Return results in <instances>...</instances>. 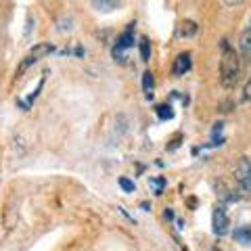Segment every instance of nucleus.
<instances>
[{
  "label": "nucleus",
  "instance_id": "16",
  "mask_svg": "<svg viewBox=\"0 0 251 251\" xmlns=\"http://www.w3.org/2000/svg\"><path fill=\"white\" fill-rule=\"evenodd\" d=\"M151 184L155 186V195H161V188H163V178H155V180H151Z\"/></svg>",
  "mask_w": 251,
  "mask_h": 251
},
{
  "label": "nucleus",
  "instance_id": "5",
  "mask_svg": "<svg viewBox=\"0 0 251 251\" xmlns=\"http://www.w3.org/2000/svg\"><path fill=\"white\" fill-rule=\"evenodd\" d=\"M228 226H230V220H228V214H226V207L218 205L214 209V234L224 237V234L228 232Z\"/></svg>",
  "mask_w": 251,
  "mask_h": 251
},
{
  "label": "nucleus",
  "instance_id": "11",
  "mask_svg": "<svg viewBox=\"0 0 251 251\" xmlns=\"http://www.w3.org/2000/svg\"><path fill=\"white\" fill-rule=\"evenodd\" d=\"M195 31H197V23L195 21H182V25H180V36H193Z\"/></svg>",
  "mask_w": 251,
  "mask_h": 251
},
{
  "label": "nucleus",
  "instance_id": "12",
  "mask_svg": "<svg viewBox=\"0 0 251 251\" xmlns=\"http://www.w3.org/2000/svg\"><path fill=\"white\" fill-rule=\"evenodd\" d=\"M157 117H159V120H172V117H174V111H172L170 105H159L157 107Z\"/></svg>",
  "mask_w": 251,
  "mask_h": 251
},
{
  "label": "nucleus",
  "instance_id": "14",
  "mask_svg": "<svg viewBox=\"0 0 251 251\" xmlns=\"http://www.w3.org/2000/svg\"><path fill=\"white\" fill-rule=\"evenodd\" d=\"M120 186L124 188L126 193H132V191H134V182H132V180H128V178H120Z\"/></svg>",
  "mask_w": 251,
  "mask_h": 251
},
{
  "label": "nucleus",
  "instance_id": "4",
  "mask_svg": "<svg viewBox=\"0 0 251 251\" xmlns=\"http://www.w3.org/2000/svg\"><path fill=\"white\" fill-rule=\"evenodd\" d=\"M132 29H134V23H130L128 29L124 31V34L117 38V44L113 46V57L124 61V50H128L132 44H134V34H132Z\"/></svg>",
  "mask_w": 251,
  "mask_h": 251
},
{
  "label": "nucleus",
  "instance_id": "10",
  "mask_svg": "<svg viewBox=\"0 0 251 251\" xmlns=\"http://www.w3.org/2000/svg\"><path fill=\"white\" fill-rule=\"evenodd\" d=\"M153 88H155L153 74H151V72H145V74H143V90H145V94H147V99L153 97Z\"/></svg>",
  "mask_w": 251,
  "mask_h": 251
},
{
  "label": "nucleus",
  "instance_id": "7",
  "mask_svg": "<svg viewBox=\"0 0 251 251\" xmlns=\"http://www.w3.org/2000/svg\"><path fill=\"white\" fill-rule=\"evenodd\" d=\"M232 237H234V241H237V243H241V245L251 247V224L237 228V230L232 232Z\"/></svg>",
  "mask_w": 251,
  "mask_h": 251
},
{
  "label": "nucleus",
  "instance_id": "8",
  "mask_svg": "<svg viewBox=\"0 0 251 251\" xmlns=\"http://www.w3.org/2000/svg\"><path fill=\"white\" fill-rule=\"evenodd\" d=\"M241 52L245 54V57H251V21L245 27V31L241 34Z\"/></svg>",
  "mask_w": 251,
  "mask_h": 251
},
{
  "label": "nucleus",
  "instance_id": "17",
  "mask_svg": "<svg viewBox=\"0 0 251 251\" xmlns=\"http://www.w3.org/2000/svg\"><path fill=\"white\" fill-rule=\"evenodd\" d=\"M222 2H224L226 6H237V4L243 2V0H222Z\"/></svg>",
  "mask_w": 251,
  "mask_h": 251
},
{
  "label": "nucleus",
  "instance_id": "6",
  "mask_svg": "<svg viewBox=\"0 0 251 251\" xmlns=\"http://www.w3.org/2000/svg\"><path fill=\"white\" fill-rule=\"evenodd\" d=\"M193 61H191V52H180L176 61H174V67H172V74H174L176 77H182L188 69H191Z\"/></svg>",
  "mask_w": 251,
  "mask_h": 251
},
{
  "label": "nucleus",
  "instance_id": "3",
  "mask_svg": "<svg viewBox=\"0 0 251 251\" xmlns=\"http://www.w3.org/2000/svg\"><path fill=\"white\" fill-rule=\"evenodd\" d=\"M237 186H239L241 195L251 193V163L247 159H243L237 168Z\"/></svg>",
  "mask_w": 251,
  "mask_h": 251
},
{
  "label": "nucleus",
  "instance_id": "15",
  "mask_svg": "<svg viewBox=\"0 0 251 251\" xmlns=\"http://www.w3.org/2000/svg\"><path fill=\"white\" fill-rule=\"evenodd\" d=\"M243 100H251V77L247 80L245 88H243Z\"/></svg>",
  "mask_w": 251,
  "mask_h": 251
},
{
  "label": "nucleus",
  "instance_id": "1",
  "mask_svg": "<svg viewBox=\"0 0 251 251\" xmlns=\"http://www.w3.org/2000/svg\"><path fill=\"white\" fill-rule=\"evenodd\" d=\"M220 49H222V59H220V80H222V86H226V88H234L237 82H239V74H241L239 54L228 44V40L220 42Z\"/></svg>",
  "mask_w": 251,
  "mask_h": 251
},
{
  "label": "nucleus",
  "instance_id": "9",
  "mask_svg": "<svg viewBox=\"0 0 251 251\" xmlns=\"http://www.w3.org/2000/svg\"><path fill=\"white\" fill-rule=\"evenodd\" d=\"M92 4H94V9L97 11L109 13V11H113L115 6L120 4V0H92Z\"/></svg>",
  "mask_w": 251,
  "mask_h": 251
},
{
  "label": "nucleus",
  "instance_id": "13",
  "mask_svg": "<svg viewBox=\"0 0 251 251\" xmlns=\"http://www.w3.org/2000/svg\"><path fill=\"white\" fill-rule=\"evenodd\" d=\"M140 57H143V61H149V57H151V44L147 38L140 40Z\"/></svg>",
  "mask_w": 251,
  "mask_h": 251
},
{
  "label": "nucleus",
  "instance_id": "2",
  "mask_svg": "<svg viewBox=\"0 0 251 251\" xmlns=\"http://www.w3.org/2000/svg\"><path fill=\"white\" fill-rule=\"evenodd\" d=\"M54 49H52V44H49V42H40V44H36L34 49H31L25 57H23V61L19 63V67H17V75H23V72L25 69H29L34 63H38L40 59H44L46 54H50Z\"/></svg>",
  "mask_w": 251,
  "mask_h": 251
}]
</instances>
